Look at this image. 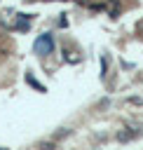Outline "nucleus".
Returning <instances> with one entry per match:
<instances>
[{
	"label": "nucleus",
	"instance_id": "obj_1",
	"mask_svg": "<svg viewBox=\"0 0 143 150\" xmlns=\"http://www.w3.org/2000/svg\"><path fill=\"white\" fill-rule=\"evenodd\" d=\"M33 49H35V54H40V56H45V54H52V52H54V38H52L49 33H42V35L35 40Z\"/></svg>",
	"mask_w": 143,
	"mask_h": 150
},
{
	"label": "nucleus",
	"instance_id": "obj_2",
	"mask_svg": "<svg viewBox=\"0 0 143 150\" xmlns=\"http://www.w3.org/2000/svg\"><path fill=\"white\" fill-rule=\"evenodd\" d=\"M141 129V127H138ZM138 129H131V131H120L117 134V141H122V143H127V141H131V138H136L138 134H143V131H138Z\"/></svg>",
	"mask_w": 143,
	"mask_h": 150
},
{
	"label": "nucleus",
	"instance_id": "obj_3",
	"mask_svg": "<svg viewBox=\"0 0 143 150\" xmlns=\"http://www.w3.org/2000/svg\"><path fill=\"white\" fill-rule=\"evenodd\" d=\"M26 82H28L33 89H38V91H47V87H45V84H40V82H38V80H35L30 73H26Z\"/></svg>",
	"mask_w": 143,
	"mask_h": 150
},
{
	"label": "nucleus",
	"instance_id": "obj_4",
	"mask_svg": "<svg viewBox=\"0 0 143 150\" xmlns=\"http://www.w3.org/2000/svg\"><path fill=\"white\" fill-rule=\"evenodd\" d=\"M28 28H30V21L21 16V19H19V23H16V30H28Z\"/></svg>",
	"mask_w": 143,
	"mask_h": 150
},
{
	"label": "nucleus",
	"instance_id": "obj_5",
	"mask_svg": "<svg viewBox=\"0 0 143 150\" xmlns=\"http://www.w3.org/2000/svg\"><path fill=\"white\" fill-rule=\"evenodd\" d=\"M105 70H108V56H101V77H105Z\"/></svg>",
	"mask_w": 143,
	"mask_h": 150
},
{
	"label": "nucleus",
	"instance_id": "obj_6",
	"mask_svg": "<svg viewBox=\"0 0 143 150\" xmlns=\"http://www.w3.org/2000/svg\"><path fill=\"white\" fill-rule=\"evenodd\" d=\"M129 103H138V105H143V98H136V96H131V98H129Z\"/></svg>",
	"mask_w": 143,
	"mask_h": 150
},
{
	"label": "nucleus",
	"instance_id": "obj_7",
	"mask_svg": "<svg viewBox=\"0 0 143 150\" xmlns=\"http://www.w3.org/2000/svg\"><path fill=\"white\" fill-rule=\"evenodd\" d=\"M49 2H52V0H49Z\"/></svg>",
	"mask_w": 143,
	"mask_h": 150
}]
</instances>
